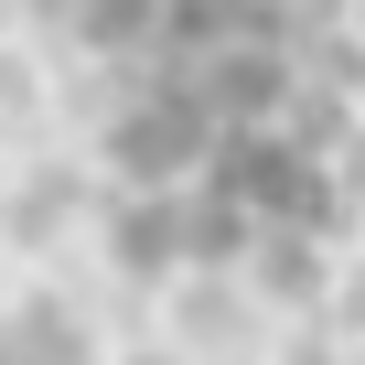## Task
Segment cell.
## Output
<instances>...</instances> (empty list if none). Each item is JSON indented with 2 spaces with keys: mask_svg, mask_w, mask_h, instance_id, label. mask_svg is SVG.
I'll list each match as a JSON object with an SVG mask.
<instances>
[{
  "mask_svg": "<svg viewBox=\"0 0 365 365\" xmlns=\"http://www.w3.org/2000/svg\"><path fill=\"white\" fill-rule=\"evenodd\" d=\"M118 226L172 269H290L365 172L354 0H76Z\"/></svg>",
  "mask_w": 365,
  "mask_h": 365,
  "instance_id": "obj_1",
  "label": "cell"
}]
</instances>
